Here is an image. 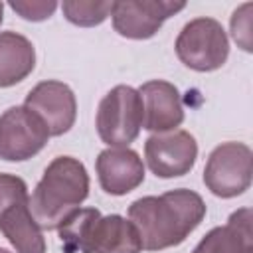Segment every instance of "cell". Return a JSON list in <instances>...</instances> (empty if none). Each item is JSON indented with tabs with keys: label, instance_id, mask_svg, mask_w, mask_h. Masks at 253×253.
<instances>
[{
	"label": "cell",
	"instance_id": "6da1fadb",
	"mask_svg": "<svg viewBox=\"0 0 253 253\" xmlns=\"http://www.w3.org/2000/svg\"><path fill=\"white\" fill-rule=\"evenodd\" d=\"M206 202L188 188L168 190L160 196H142L128 206V219L136 227L142 251L176 247L204 221Z\"/></svg>",
	"mask_w": 253,
	"mask_h": 253
},
{
	"label": "cell",
	"instance_id": "7a4b0ae2",
	"mask_svg": "<svg viewBox=\"0 0 253 253\" xmlns=\"http://www.w3.org/2000/svg\"><path fill=\"white\" fill-rule=\"evenodd\" d=\"M89 196V174L75 156H55L30 196V210L40 229H57Z\"/></svg>",
	"mask_w": 253,
	"mask_h": 253
},
{
	"label": "cell",
	"instance_id": "3957f363",
	"mask_svg": "<svg viewBox=\"0 0 253 253\" xmlns=\"http://www.w3.org/2000/svg\"><path fill=\"white\" fill-rule=\"evenodd\" d=\"M0 231L16 253H45V237L30 210L28 184L0 172Z\"/></svg>",
	"mask_w": 253,
	"mask_h": 253
},
{
	"label": "cell",
	"instance_id": "277c9868",
	"mask_svg": "<svg viewBox=\"0 0 253 253\" xmlns=\"http://www.w3.org/2000/svg\"><path fill=\"white\" fill-rule=\"evenodd\" d=\"M142 99L130 85H115L99 103L95 126L107 146L126 148L142 128Z\"/></svg>",
	"mask_w": 253,
	"mask_h": 253
},
{
	"label": "cell",
	"instance_id": "5b68a950",
	"mask_svg": "<svg viewBox=\"0 0 253 253\" xmlns=\"http://www.w3.org/2000/svg\"><path fill=\"white\" fill-rule=\"evenodd\" d=\"M178 59L200 73L223 67L229 57V38L223 26L210 16H200L184 24L174 43Z\"/></svg>",
	"mask_w": 253,
	"mask_h": 253
},
{
	"label": "cell",
	"instance_id": "8992f818",
	"mask_svg": "<svg viewBox=\"0 0 253 253\" xmlns=\"http://www.w3.org/2000/svg\"><path fill=\"white\" fill-rule=\"evenodd\" d=\"M251 160L253 152L245 142L229 140L217 144L204 168L206 188L223 200L241 196L251 186Z\"/></svg>",
	"mask_w": 253,
	"mask_h": 253
},
{
	"label": "cell",
	"instance_id": "52a82bcc",
	"mask_svg": "<svg viewBox=\"0 0 253 253\" xmlns=\"http://www.w3.org/2000/svg\"><path fill=\"white\" fill-rule=\"evenodd\" d=\"M49 136L45 123L26 105H14L0 115V158L6 162L34 158Z\"/></svg>",
	"mask_w": 253,
	"mask_h": 253
},
{
	"label": "cell",
	"instance_id": "ba28073f",
	"mask_svg": "<svg viewBox=\"0 0 253 253\" xmlns=\"http://www.w3.org/2000/svg\"><path fill=\"white\" fill-rule=\"evenodd\" d=\"M182 0H115L111 6V22L119 36L128 40H148L156 36L162 24L182 12Z\"/></svg>",
	"mask_w": 253,
	"mask_h": 253
},
{
	"label": "cell",
	"instance_id": "9c48e42d",
	"mask_svg": "<svg viewBox=\"0 0 253 253\" xmlns=\"http://www.w3.org/2000/svg\"><path fill=\"white\" fill-rule=\"evenodd\" d=\"M198 158V142L188 130L176 128L150 134L144 142V160L158 178L186 176Z\"/></svg>",
	"mask_w": 253,
	"mask_h": 253
},
{
	"label": "cell",
	"instance_id": "30bf717a",
	"mask_svg": "<svg viewBox=\"0 0 253 253\" xmlns=\"http://www.w3.org/2000/svg\"><path fill=\"white\" fill-rule=\"evenodd\" d=\"M24 105L32 109L47 126L51 136H61L75 125L77 99L73 89L57 79L40 81L26 95Z\"/></svg>",
	"mask_w": 253,
	"mask_h": 253
},
{
	"label": "cell",
	"instance_id": "8fae6325",
	"mask_svg": "<svg viewBox=\"0 0 253 253\" xmlns=\"http://www.w3.org/2000/svg\"><path fill=\"white\" fill-rule=\"evenodd\" d=\"M142 99V128L156 132L176 130L184 123V103L178 87L164 79H150L138 87Z\"/></svg>",
	"mask_w": 253,
	"mask_h": 253
},
{
	"label": "cell",
	"instance_id": "7c38bea8",
	"mask_svg": "<svg viewBox=\"0 0 253 253\" xmlns=\"http://www.w3.org/2000/svg\"><path fill=\"white\" fill-rule=\"evenodd\" d=\"M95 170L101 188L111 196H125L144 182V162L132 148L109 146L99 152Z\"/></svg>",
	"mask_w": 253,
	"mask_h": 253
},
{
	"label": "cell",
	"instance_id": "4fadbf2b",
	"mask_svg": "<svg viewBox=\"0 0 253 253\" xmlns=\"http://www.w3.org/2000/svg\"><path fill=\"white\" fill-rule=\"evenodd\" d=\"M251 223V208H239L229 215L225 225L211 227L192 253H253Z\"/></svg>",
	"mask_w": 253,
	"mask_h": 253
},
{
	"label": "cell",
	"instance_id": "5bb4252c",
	"mask_svg": "<svg viewBox=\"0 0 253 253\" xmlns=\"http://www.w3.org/2000/svg\"><path fill=\"white\" fill-rule=\"evenodd\" d=\"M89 253H142L140 235L128 217L101 215L91 235Z\"/></svg>",
	"mask_w": 253,
	"mask_h": 253
},
{
	"label": "cell",
	"instance_id": "9a60e30c",
	"mask_svg": "<svg viewBox=\"0 0 253 253\" xmlns=\"http://www.w3.org/2000/svg\"><path fill=\"white\" fill-rule=\"evenodd\" d=\"M36 67L34 43L18 32H0V89L24 81Z\"/></svg>",
	"mask_w": 253,
	"mask_h": 253
},
{
	"label": "cell",
	"instance_id": "2e32d148",
	"mask_svg": "<svg viewBox=\"0 0 253 253\" xmlns=\"http://www.w3.org/2000/svg\"><path fill=\"white\" fill-rule=\"evenodd\" d=\"M101 211L97 208H79L59 227V239L67 253H89L91 235Z\"/></svg>",
	"mask_w": 253,
	"mask_h": 253
},
{
	"label": "cell",
	"instance_id": "e0dca14e",
	"mask_svg": "<svg viewBox=\"0 0 253 253\" xmlns=\"http://www.w3.org/2000/svg\"><path fill=\"white\" fill-rule=\"evenodd\" d=\"M111 6L113 2L109 0H63L61 12L73 26L93 28L111 16Z\"/></svg>",
	"mask_w": 253,
	"mask_h": 253
},
{
	"label": "cell",
	"instance_id": "ac0fdd59",
	"mask_svg": "<svg viewBox=\"0 0 253 253\" xmlns=\"http://www.w3.org/2000/svg\"><path fill=\"white\" fill-rule=\"evenodd\" d=\"M251 10H253V4L245 2V4H241L233 10L231 20H229L231 38L235 40V43L243 51L253 49V43H251Z\"/></svg>",
	"mask_w": 253,
	"mask_h": 253
},
{
	"label": "cell",
	"instance_id": "d6986e66",
	"mask_svg": "<svg viewBox=\"0 0 253 253\" xmlns=\"http://www.w3.org/2000/svg\"><path fill=\"white\" fill-rule=\"evenodd\" d=\"M57 6L59 4L55 0H12L10 2V8L28 22H43L51 18Z\"/></svg>",
	"mask_w": 253,
	"mask_h": 253
},
{
	"label": "cell",
	"instance_id": "ffe728a7",
	"mask_svg": "<svg viewBox=\"0 0 253 253\" xmlns=\"http://www.w3.org/2000/svg\"><path fill=\"white\" fill-rule=\"evenodd\" d=\"M2 20H4V4L0 2V26H2Z\"/></svg>",
	"mask_w": 253,
	"mask_h": 253
},
{
	"label": "cell",
	"instance_id": "44dd1931",
	"mask_svg": "<svg viewBox=\"0 0 253 253\" xmlns=\"http://www.w3.org/2000/svg\"><path fill=\"white\" fill-rule=\"evenodd\" d=\"M0 253H12L10 249H6V247H0Z\"/></svg>",
	"mask_w": 253,
	"mask_h": 253
}]
</instances>
